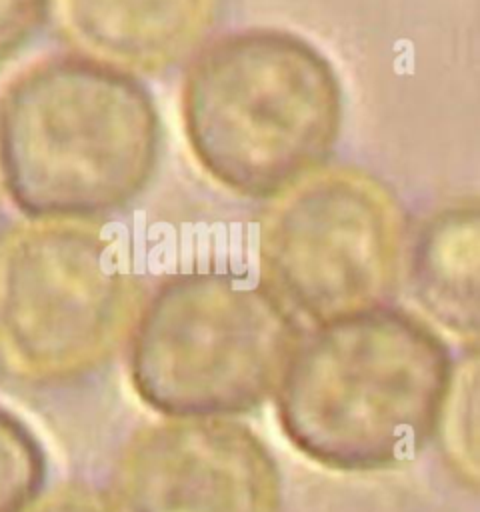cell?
<instances>
[{"instance_id": "277c9868", "label": "cell", "mask_w": 480, "mask_h": 512, "mask_svg": "<svg viewBox=\"0 0 480 512\" xmlns=\"http://www.w3.org/2000/svg\"><path fill=\"white\" fill-rule=\"evenodd\" d=\"M262 282L220 272L164 278L128 338L138 398L168 418H230L264 404L302 338Z\"/></svg>"}, {"instance_id": "52a82bcc", "label": "cell", "mask_w": 480, "mask_h": 512, "mask_svg": "<svg viewBox=\"0 0 480 512\" xmlns=\"http://www.w3.org/2000/svg\"><path fill=\"white\" fill-rule=\"evenodd\" d=\"M118 512H280L282 480L264 440L232 418H168L134 432L110 490Z\"/></svg>"}, {"instance_id": "9c48e42d", "label": "cell", "mask_w": 480, "mask_h": 512, "mask_svg": "<svg viewBox=\"0 0 480 512\" xmlns=\"http://www.w3.org/2000/svg\"><path fill=\"white\" fill-rule=\"evenodd\" d=\"M402 278L436 324L476 348L478 206L474 200L434 210L408 234Z\"/></svg>"}, {"instance_id": "6da1fadb", "label": "cell", "mask_w": 480, "mask_h": 512, "mask_svg": "<svg viewBox=\"0 0 480 512\" xmlns=\"http://www.w3.org/2000/svg\"><path fill=\"white\" fill-rule=\"evenodd\" d=\"M452 378L434 326L384 304L302 334L274 390L276 416L288 442L324 468H398L438 430Z\"/></svg>"}, {"instance_id": "4fadbf2b", "label": "cell", "mask_w": 480, "mask_h": 512, "mask_svg": "<svg viewBox=\"0 0 480 512\" xmlns=\"http://www.w3.org/2000/svg\"><path fill=\"white\" fill-rule=\"evenodd\" d=\"M0 190H2V188H0Z\"/></svg>"}, {"instance_id": "30bf717a", "label": "cell", "mask_w": 480, "mask_h": 512, "mask_svg": "<svg viewBox=\"0 0 480 512\" xmlns=\"http://www.w3.org/2000/svg\"><path fill=\"white\" fill-rule=\"evenodd\" d=\"M46 454L30 426L0 404V512H22L44 488Z\"/></svg>"}, {"instance_id": "7a4b0ae2", "label": "cell", "mask_w": 480, "mask_h": 512, "mask_svg": "<svg viewBox=\"0 0 480 512\" xmlns=\"http://www.w3.org/2000/svg\"><path fill=\"white\" fill-rule=\"evenodd\" d=\"M160 150L150 90L100 60L48 54L0 90V188L24 218L98 222L150 186Z\"/></svg>"}, {"instance_id": "7c38bea8", "label": "cell", "mask_w": 480, "mask_h": 512, "mask_svg": "<svg viewBox=\"0 0 480 512\" xmlns=\"http://www.w3.org/2000/svg\"><path fill=\"white\" fill-rule=\"evenodd\" d=\"M22 512H118L110 494L82 482L42 490Z\"/></svg>"}, {"instance_id": "5b68a950", "label": "cell", "mask_w": 480, "mask_h": 512, "mask_svg": "<svg viewBox=\"0 0 480 512\" xmlns=\"http://www.w3.org/2000/svg\"><path fill=\"white\" fill-rule=\"evenodd\" d=\"M144 284L98 222L0 230V374L52 388L104 368L132 334Z\"/></svg>"}, {"instance_id": "3957f363", "label": "cell", "mask_w": 480, "mask_h": 512, "mask_svg": "<svg viewBox=\"0 0 480 512\" xmlns=\"http://www.w3.org/2000/svg\"><path fill=\"white\" fill-rule=\"evenodd\" d=\"M192 158L224 190L270 200L332 158L344 92L328 56L284 28H244L198 48L180 82Z\"/></svg>"}, {"instance_id": "ba28073f", "label": "cell", "mask_w": 480, "mask_h": 512, "mask_svg": "<svg viewBox=\"0 0 480 512\" xmlns=\"http://www.w3.org/2000/svg\"><path fill=\"white\" fill-rule=\"evenodd\" d=\"M72 52L128 74H162L188 58L216 18V0H54Z\"/></svg>"}, {"instance_id": "8fae6325", "label": "cell", "mask_w": 480, "mask_h": 512, "mask_svg": "<svg viewBox=\"0 0 480 512\" xmlns=\"http://www.w3.org/2000/svg\"><path fill=\"white\" fill-rule=\"evenodd\" d=\"M52 6L54 0H0V66L40 34Z\"/></svg>"}, {"instance_id": "8992f818", "label": "cell", "mask_w": 480, "mask_h": 512, "mask_svg": "<svg viewBox=\"0 0 480 512\" xmlns=\"http://www.w3.org/2000/svg\"><path fill=\"white\" fill-rule=\"evenodd\" d=\"M408 234L406 214L380 178L322 168L264 212L262 284L314 324L384 306L398 292Z\"/></svg>"}]
</instances>
